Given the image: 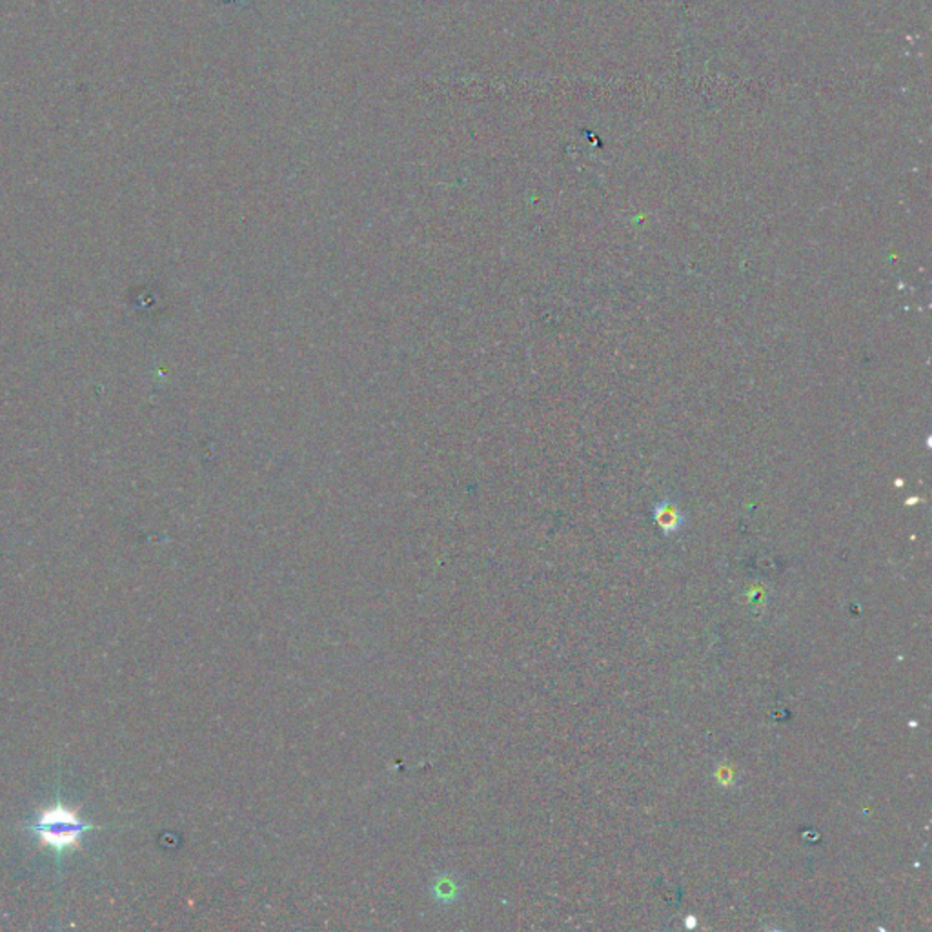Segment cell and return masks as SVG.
<instances>
[{"label": "cell", "mask_w": 932, "mask_h": 932, "mask_svg": "<svg viewBox=\"0 0 932 932\" xmlns=\"http://www.w3.org/2000/svg\"><path fill=\"white\" fill-rule=\"evenodd\" d=\"M27 828L41 845L51 849L55 854H64L77 849L93 831V825L70 805L55 802L43 807L27 823Z\"/></svg>", "instance_id": "obj_1"}]
</instances>
